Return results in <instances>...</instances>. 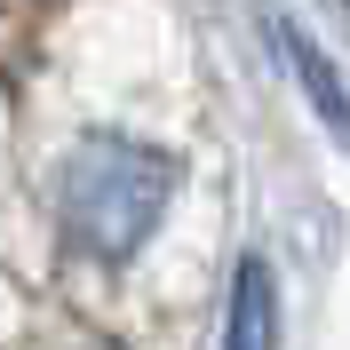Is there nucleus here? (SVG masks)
Listing matches in <instances>:
<instances>
[{"label":"nucleus","mask_w":350,"mask_h":350,"mask_svg":"<svg viewBox=\"0 0 350 350\" xmlns=\"http://www.w3.org/2000/svg\"><path fill=\"white\" fill-rule=\"evenodd\" d=\"M223 350H279V279H271V262H262V255H247L239 271H231Z\"/></svg>","instance_id":"nucleus-2"},{"label":"nucleus","mask_w":350,"mask_h":350,"mask_svg":"<svg viewBox=\"0 0 350 350\" xmlns=\"http://www.w3.org/2000/svg\"><path fill=\"white\" fill-rule=\"evenodd\" d=\"M279 48H286V64H295V80H303L310 111L327 120V135L350 152V88H342V72H334V56L310 40V32H295V24H279Z\"/></svg>","instance_id":"nucleus-3"},{"label":"nucleus","mask_w":350,"mask_h":350,"mask_svg":"<svg viewBox=\"0 0 350 350\" xmlns=\"http://www.w3.org/2000/svg\"><path fill=\"white\" fill-rule=\"evenodd\" d=\"M167 199H175V159L159 144H135V135H80L64 152V175H56L64 239L96 262H128L159 231Z\"/></svg>","instance_id":"nucleus-1"}]
</instances>
